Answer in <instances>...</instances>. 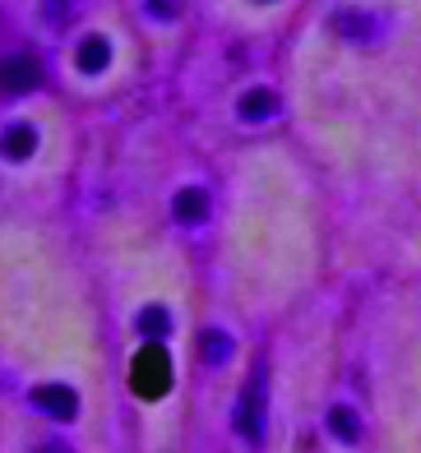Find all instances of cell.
I'll return each instance as SVG.
<instances>
[{
    "label": "cell",
    "mask_w": 421,
    "mask_h": 453,
    "mask_svg": "<svg viewBox=\"0 0 421 453\" xmlns=\"http://www.w3.org/2000/svg\"><path fill=\"white\" fill-rule=\"evenodd\" d=\"M172 213L180 218V222H204L209 218V190H199V185H186V190H176V199H172Z\"/></svg>",
    "instance_id": "4"
},
{
    "label": "cell",
    "mask_w": 421,
    "mask_h": 453,
    "mask_svg": "<svg viewBox=\"0 0 421 453\" xmlns=\"http://www.w3.org/2000/svg\"><path fill=\"white\" fill-rule=\"evenodd\" d=\"M33 143H37V134H33L28 126H14V130L5 134V157H28Z\"/></svg>",
    "instance_id": "9"
},
{
    "label": "cell",
    "mask_w": 421,
    "mask_h": 453,
    "mask_svg": "<svg viewBox=\"0 0 421 453\" xmlns=\"http://www.w3.org/2000/svg\"><path fill=\"white\" fill-rule=\"evenodd\" d=\"M37 398H42V407L56 411V417H70V411H74V398L65 394V388H42Z\"/></svg>",
    "instance_id": "10"
},
{
    "label": "cell",
    "mask_w": 421,
    "mask_h": 453,
    "mask_svg": "<svg viewBox=\"0 0 421 453\" xmlns=\"http://www.w3.org/2000/svg\"><path fill=\"white\" fill-rule=\"evenodd\" d=\"M139 324H144L149 338H163V334H167V315H163V311H144V319H139Z\"/></svg>",
    "instance_id": "11"
},
{
    "label": "cell",
    "mask_w": 421,
    "mask_h": 453,
    "mask_svg": "<svg viewBox=\"0 0 421 453\" xmlns=\"http://www.w3.org/2000/svg\"><path fill=\"white\" fill-rule=\"evenodd\" d=\"M37 84H42V65H37L33 51H14L0 60V88L5 93H28Z\"/></svg>",
    "instance_id": "2"
},
{
    "label": "cell",
    "mask_w": 421,
    "mask_h": 453,
    "mask_svg": "<svg viewBox=\"0 0 421 453\" xmlns=\"http://www.w3.org/2000/svg\"><path fill=\"white\" fill-rule=\"evenodd\" d=\"M259 5H269V0H259Z\"/></svg>",
    "instance_id": "14"
},
{
    "label": "cell",
    "mask_w": 421,
    "mask_h": 453,
    "mask_svg": "<svg viewBox=\"0 0 421 453\" xmlns=\"http://www.w3.org/2000/svg\"><path fill=\"white\" fill-rule=\"evenodd\" d=\"M107 60H111V47L103 42V37H84V47H79V70H84V74H97V70H103L107 65Z\"/></svg>",
    "instance_id": "6"
},
{
    "label": "cell",
    "mask_w": 421,
    "mask_h": 453,
    "mask_svg": "<svg viewBox=\"0 0 421 453\" xmlns=\"http://www.w3.org/2000/svg\"><path fill=\"white\" fill-rule=\"evenodd\" d=\"M329 430H333L343 444H356V440H361V417H356L352 407H333V411H329Z\"/></svg>",
    "instance_id": "7"
},
{
    "label": "cell",
    "mask_w": 421,
    "mask_h": 453,
    "mask_svg": "<svg viewBox=\"0 0 421 453\" xmlns=\"http://www.w3.org/2000/svg\"><path fill=\"white\" fill-rule=\"evenodd\" d=\"M236 111H241V120H269L278 111V97L269 88H250V93H241Z\"/></svg>",
    "instance_id": "5"
},
{
    "label": "cell",
    "mask_w": 421,
    "mask_h": 453,
    "mask_svg": "<svg viewBox=\"0 0 421 453\" xmlns=\"http://www.w3.org/2000/svg\"><path fill=\"white\" fill-rule=\"evenodd\" d=\"M70 14V0H47V19H65Z\"/></svg>",
    "instance_id": "13"
},
{
    "label": "cell",
    "mask_w": 421,
    "mask_h": 453,
    "mask_svg": "<svg viewBox=\"0 0 421 453\" xmlns=\"http://www.w3.org/2000/svg\"><path fill=\"white\" fill-rule=\"evenodd\" d=\"M149 14H153V19H176L180 5H176V0H149Z\"/></svg>",
    "instance_id": "12"
},
{
    "label": "cell",
    "mask_w": 421,
    "mask_h": 453,
    "mask_svg": "<svg viewBox=\"0 0 421 453\" xmlns=\"http://www.w3.org/2000/svg\"><path fill=\"white\" fill-rule=\"evenodd\" d=\"M236 430L246 440H259V430H264V398H259V384L250 394H241V407H236Z\"/></svg>",
    "instance_id": "3"
},
{
    "label": "cell",
    "mask_w": 421,
    "mask_h": 453,
    "mask_svg": "<svg viewBox=\"0 0 421 453\" xmlns=\"http://www.w3.org/2000/svg\"><path fill=\"white\" fill-rule=\"evenodd\" d=\"M130 384L139 388L144 398H157L163 388L172 384V361L163 357V347H144L130 365Z\"/></svg>",
    "instance_id": "1"
},
{
    "label": "cell",
    "mask_w": 421,
    "mask_h": 453,
    "mask_svg": "<svg viewBox=\"0 0 421 453\" xmlns=\"http://www.w3.org/2000/svg\"><path fill=\"white\" fill-rule=\"evenodd\" d=\"M199 352H204L213 365H223V361L232 357V338L223 334V328H209V334H204V342H199Z\"/></svg>",
    "instance_id": "8"
}]
</instances>
